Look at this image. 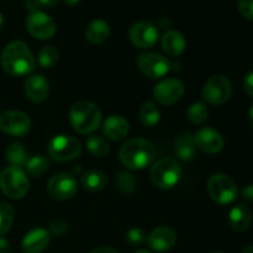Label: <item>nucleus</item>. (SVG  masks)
Segmentation results:
<instances>
[{
	"label": "nucleus",
	"instance_id": "nucleus-1",
	"mask_svg": "<svg viewBox=\"0 0 253 253\" xmlns=\"http://www.w3.org/2000/svg\"><path fill=\"white\" fill-rule=\"evenodd\" d=\"M1 67L10 76L21 77L34 71L36 61L24 42L12 41L7 43L2 51Z\"/></svg>",
	"mask_w": 253,
	"mask_h": 253
},
{
	"label": "nucleus",
	"instance_id": "nucleus-45",
	"mask_svg": "<svg viewBox=\"0 0 253 253\" xmlns=\"http://www.w3.org/2000/svg\"><path fill=\"white\" fill-rule=\"evenodd\" d=\"M2 25H4V16H2L1 14H0V29L2 27Z\"/></svg>",
	"mask_w": 253,
	"mask_h": 253
},
{
	"label": "nucleus",
	"instance_id": "nucleus-39",
	"mask_svg": "<svg viewBox=\"0 0 253 253\" xmlns=\"http://www.w3.org/2000/svg\"><path fill=\"white\" fill-rule=\"evenodd\" d=\"M25 4H26V7L30 10V12L40 11V9H41L37 0H26V1H25Z\"/></svg>",
	"mask_w": 253,
	"mask_h": 253
},
{
	"label": "nucleus",
	"instance_id": "nucleus-29",
	"mask_svg": "<svg viewBox=\"0 0 253 253\" xmlns=\"http://www.w3.org/2000/svg\"><path fill=\"white\" fill-rule=\"evenodd\" d=\"M58 49L53 46H46L39 52L37 61H39L40 67H42V68H51V67H53L58 62Z\"/></svg>",
	"mask_w": 253,
	"mask_h": 253
},
{
	"label": "nucleus",
	"instance_id": "nucleus-30",
	"mask_svg": "<svg viewBox=\"0 0 253 253\" xmlns=\"http://www.w3.org/2000/svg\"><path fill=\"white\" fill-rule=\"evenodd\" d=\"M86 147L91 155L104 157L109 152V143L101 136H91L86 140Z\"/></svg>",
	"mask_w": 253,
	"mask_h": 253
},
{
	"label": "nucleus",
	"instance_id": "nucleus-15",
	"mask_svg": "<svg viewBox=\"0 0 253 253\" xmlns=\"http://www.w3.org/2000/svg\"><path fill=\"white\" fill-rule=\"evenodd\" d=\"M195 145L199 150L204 151L205 153H219L224 148V138L221 133L211 127H202L197 131L194 135Z\"/></svg>",
	"mask_w": 253,
	"mask_h": 253
},
{
	"label": "nucleus",
	"instance_id": "nucleus-5",
	"mask_svg": "<svg viewBox=\"0 0 253 253\" xmlns=\"http://www.w3.org/2000/svg\"><path fill=\"white\" fill-rule=\"evenodd\" d=\"M29 179L21 168L7 167L0 175V188L10 199H20L29 192Z\"/></svg>",
	"mask_w": 253,
	"mask_h": 253
},
{
	"label": "nucleus",
	"instance_id": "nucleus-33",
	"mask_svg": "<svg viewBox=\"0 0 253 253\" xmlns=\"http://www.w3.org/2000/svg\"><path fill=\"white\" fill-rule=\"evenodd\" d=\"M146 234L140 227H132L126 232V240L131 245H141L146 241Z\"/></svg>",
	"mask_w": 253,
	"mask_h": 253
},
{
	"label": "nucleus",
	"instance_id": "nucleus-41",
	"mask_svg": "<svg viewBox=\"0 0 253 253\" xmlns=\"http://www.w3.org/2000/svg\"><path fill=\"white\" fill-rule=\"evenodd\" d=\"M90 253H119V252H116L114 249H110V247H98V249L93 250Z\"/></svg>",
	"mask_w": 253,
	"mask_h": 253
},
{
	"label": "nucleus",
	"instance_id": "nucleus-16",
	"mask_svg": "<svg viewBox=\"0 0 253 253\" xmlns=\"http://www.w3.org/2000/svg\"><path fill=\"white\" fill-rule=\"evenodd\" d=\"M177 241V234L168 226H160L153 230L147 237V244L156 252H166L172 249Z\"/></svg>",
	"mask_w": 253,
	"mask_h": 253
},
{
	"label": "nucleus",
	"instance_id": "nucleus-24",
	"mask_svg": "<svg viewBox=\"0 0 253 253\" xmlns=\"http://www.w3.org/2000/svg\"><path fill=\"white\" fill-rule=\"evenodd\" d=\"M6 160L12 167L21 168V169L22 167H26L29 158H27V152L24 145L20 142L10 143L6 148Z\"/></svg>",
	"mask_w": 253,
	"mask_h": 253
},
{
	"label": "nucleus",
	"instance_id": "nucleus-23",
	"mask_svg": "<svg viewBox=\"0 0 253 253\" xmlns=\"http://www.w3.org/2000/svg\"><path fill=\"white\" fill-rule=\"evenodd\" d=\"M110 27L106 21L101 19L93 20L85 30V39L91 44H100L108 40Z\"/></svg>",
	"mask_w": 253,
	"mask_h": 253
},
{
	"label": "nucleus",
	"instance_id": "nucleus-31",
	"mask_svg": "<svg viewBox=\"0 0 253 253\" xmlns=\"http://www.w3.org/2000/svg\"><path fill=\"white\" fill-rule=\"evenodd\" d=\"M188 120L194 125H200L208 119V108L203 103H195L188 109Z\"/></svg>",
	"mask_w": 253,
	"mask_h": 253
},
{
	"label": "nucleus",
	"instance_id": "nucleus-21",
	"mask_svg": "<svg viewBox=\"0 0 253 253\" xmlns=\"http://www.w3.org/2000/svg\"><path fill=\"white\" fill-rule=\"evenodd\" d=\"M187 42L182 34L178 31H167L162 37V48L168 56L177 57L184 52Z\"/></svg>",
	"mask_w": 253,
	"mask_h": 253
},
{
	"label": "nucleus",
	"instance_id": "nucleus-2",
	"mask_svg": "<svg viewBox=\"0 0 253 253\" xmlns=\"http://www.w3.org/2000/svg\"><path fill=\"white\" fill-rule=\"evenodd\" d=\"M120 160L130 169H143L156 158V148L145 138H131L120 148Z\"/></svg>",
	"mask_w": 253,
	"mask_h": 253
},
{
	"label": "nucleus",
	"instance_id": "nucleus-43",
	"mask_svg": "<svg viewBox=\"0 0 253 253\" xmlns=\"http://www.w3.org/2000/svg\"><path fill=\"white\" fill-rule=\"evenodd\" d=\"M242 253H253V246H249L242 251Z\"/></svg>",
	"mask_w": 253,
	"mask_h": 253
},
{
	"label": "nucleus",
	"instance_id": "nucleus-34",
	"mask_svg": "<svg viewBox=\"0 0 253 253\" xmlns=\"http://www.w3.org/2000/svg\"><path fill=\"white\" fill-rule=\"evenodd\" d=\"M237 9L245 19L253 21V0H239Z\"/></svg>",
	"mask_w": 253,
	"mask_h": 253
},
{
	"label": "nucleus",
	"instance_id": "nucleus-4",
	"mask_svg": "<svg viewBox=\"0 0 253 253\" xmlns=\"http://www.w3.org/2000/svg\"><path fill=\"white\" fill-rule=\"evenodd\" d=\"M151 180L160 189H170L182 175L179 163L173 158H161L151 168Z\"/></svg>",
	"mask_w": 253,
	"mask_h": 253
},
{
	"label": "nucleus",
	"instance_id": "nucleus-25",
	"mask_svg": "<svg viewBox=\"0 0 253 253\" xmlns=\"http://www.w3.org/2000/svg\"><path fill=\"white\" fill-rule=\"evenodd\" d=\"M161 111L153 101H146L140 109V120L146 127H153L160 123Z\"/></svg>",
	"mask_w": 253,
	"mask_h": 253
},
{
	"label": "nucleus",
	"instance_id": "nucleus-36",
	"mask_svg": "<svg viewBox=\"0 0 253 253\" xmlns=\"http://www.w3.org/2000/svg\"><path fill=\"white\" fill-rule=\"evenodd\" d=\"M244 86L246 93L253 98V72H251V73H249L246 76V78H245L244 81Z\"/></svg>",
	"mask_w": 253,
	"mask_h": 253
},
{
	"label": "nucleus",
	"instance_id": "nucleus-44",
	"mask_svg": "<svg viewBox=\"0 0 253 253\" xmlns=\"http://www.w3.org/2000/svg\"><path fill=\"white\" fill-rule=\"evenodd\" d=\"M249 116H250V120H251V123L253 124V105L251 106V109H250Z\"/></svg>",
	"mask_w": 253,
	"mask_h": 253
},
{
	"label": "nucleus",
	"instance_id": "nucleus-11",
	"mask_svg": "<svg viewBox=\"0 0 253 253\" xmlns=\"http://www.w3.org/2000/svg\"><path fill=\"white\" fill-rule=\"evenodd\" d=\"M31 130V120L21 111H4L0 114V131L11 136H25Z\"/></svg>",
	"mask_w": 253,
	"mask_h": 253
},
{
	"label": "nucleus",
	"instance_id": "nucleus-35",
	"mask_svg": "<svg viewBox=\"0 0 253 253\" xmlns=\"http://www.w3.org/2000/svg\"><path fill=\"white\" fill-rule=\"evenodd\" d=\"M67 230H68V225H67V222L62 221V220H54L49 225V232L53 236H63Z\"/></svg>",
	"mask_w": 253,
	"mask_h": 253
},
{
	"label": "nucleus",
	"instance_id": "nucleus-6",
	"mask_svg": "<svg viewBox=\"0 0 253 253\" xmlns=\"http://www.w3.org/2000/svg\"><path fill=\"white\" fill-rule=\"evenodd\" d=\"M208 192L216 204L227 205L237 198V185L229 175L216 173L208 182Z\"/></svg>",
	"mask_w": 253,
	"mask_h": 253
},
{
	"label": "nucleus",
	"instance_id": "nucleus-18",
	"mask_svg": "<svg viewBox=\"0 0 253 253\" xmlns=\"http://www.w3.org/2000/svg\"><path fill=\"white\" fill-rule=\"evenodd\" d=\"M49 232L42 227H36L27 232L22 240V251L25 253H41L48 247Z\"/></svg>",
	"mask_w": 253,
	"mask_h": 253
},
{
	"label": "nucleus",
	"instance_id": "nucleus-37",
	"mask_svg": "<svg viewBox=\"0 0 253 253\" xmlns=\"http://www.w3.org/2000/svg\"><path fill=\"white\" fill-rule=\"evenodd\" d=\"M241 195L245 200L253 203V184H249L241 190Z\"/></svg>",
	"mask_w": 253,
	"mask_h": 253
},
{
	"label": "nucleus",
	"instance_id": "nucleus-8",
	"mask_svg": "<svg viewBox=\"0 0 253 253\" xmlns=\"http://www.w3.org/2000/svg\"><path fill=\"white\" fill-rule=\"evenodd\" d=\"M232 94V85L224 76H214L205 83L202 96L208 104L222 105L226 103Z\"/></svg>",
	"mask_w": 253,
	"mask_h": 253
},
{
	"label": "nucleus",
	"instance_id": "nucleus-42",
	"mask_svg": "<svg viewBox=\"0 0 253 253\" xmlns=\"http://www.w3.org/2000/svg\"><path fill=\"white\" fill-rule=\"evenodd\" d=\"M63 1H64V4L68 5V6H74V5L79 4V1H81V0H63Z\"/></svg>",
	"mask_w": 253,
	"mask_h": 253
},
{
	"label": "nucleus",
	"instance_id": "nucleus-19",
	"mask_svg": "<svg viewBox=\"0 0 253 253\" xmlns=\"http://www.w3.org/2000/svg\"><path fill=\"white\" fill-rule=\"evenodd\" d=\"M103 132L109 140L120 141L128 133V123L120 115H111L104 121Z\"/></svg>",
	"mask_w": 253,
	"mask_h": 253
},
{
	"label": "nucleus",
	"instance_id": "nucleus-12",
	"mask_svg": "<svg viewBox=\"0 0 253 253\" xmlns=\"http://www.w3.org/2000/svg\"><path fill=\"white\" fill-rule=\"evenodd\" d=\"M185 86L177 78H168L160 82L153 89V96L163 105H172L179 101L184 95Z\"/></svg>",
	"mask_w": 253,
	"mask_h": 253
},
{
	"label": "nucleus",
	"instance_id": "nucleus-3",
	"mask_svg": "<svg viewBox=\"0 0 253 253\" xmlns=\"http://www.w3.org/2000/svg\"><path fill=\"white\" fill-rule=\"evenodd\" d=\"M69 120L77 132L88 135L98 130L101 124V111L95 104L82 100L69 110Z\"/></svg>",
	"mask_w": 253,
	"mask_h": 253
},
{
	"label": "nucleus",
	"instance_id": "nucleus-28",
	"mask_svg": "<svg viewBox=\"0 0 253 253\" xmlns=\"http://www.w3.org/2000/svg\"><path fill=\"white\" fill-rule=\"evenodd\" d=\"M15 210L9 203H0V236L6 234L12 226Z\"/></svg>",
	"mask_w": 253,
	"mask_h": 253
},
{
	"label": "nucleus",
	"instance_id": "nucleus-22",
	"mask_svg": "<svg viewBox=\"0 0 253 253\" xmlns=\"http://www.w3.org/2000/svg\"><path fill=\"white\" fill-rule=\"evenodd\" d=\"M197 148L194 135H192L190 132H183L175 140V155L183 161L193 160L197 156Z\"/></svg>",
	"mask_w": 253,
	"mask_h": 253
},
{
	"label": "nucleus",
	"instance_id": "nucleus-20",
	"mask_svg": "<svg viewBox=\"0 0 253 253\" xmlns=\"http://www.w3.org/2000/svg\"><path fill=\"white\" fill-rule=\"evenodd\" d=\"M229 222L231 229L236 232L246 231L252 224V210L245 204L236 205L230 211Z\"/></svg>",
	"mask_w": 253,
	"mask_h": 253
},
{
	"label": "nucleus",
	"instance_id": "nucleus-17",
	"mask_svg": "<svg viewBox=\"0 0 253 253\" xmlns=\"http://www.w3.org/2000/svg\"><path fill=\"white\" fill-rule=\"evenodd\" d=\"M25 94L34 103H42L49 93V83L42 74L30 76L25 82Z\"/></svg>",
	"mask_w": 253,
	"mask_h": 253
},
{
	"label": "nucleus",
	"instance_id": "nucleus-10",
	"mask_svg": "<svg viewBox=\"0 0 253 253\" xmlns=\"http://www.w3.org/2000/svg\"><path fill=\"white\" fill-rule=\"evenodd\" d=\"M26 29L32 37L39 40H48L56 32V22L43 11L30 12L26 20Z\"/></svg>",
	"mask_w": 253,
	"mask_h": 253
},
{
	"label": "nucleus",
	"instance_id": "nucleus-14",
	"mask_svg": "<svg viewBox=\"0 0 253 253\" xmlns=\"http://www.w3.org/2000/svg\"><path fill=\"white\" fill-rule=\"evenodd\" d=\"M77 180L72 174H57L49 179L47 184V193L53 199L67 200L71 199L77 193Z\"/></svg>",
	"mask_w": 253,
	"mask_h": 253
},
{
	"label": "nucleus",
	"instance_id": "nucleus-47",
	"mask_svg": "<svg viewBox=\"0 0 253 253\" xmlns=\"http://www.w3.org/2000/svg\"><path fill=\"white\" fill-rule=\"evenodd\" d=\"M212 253H222V252H212Z\"/></svg>",
	"mask_w": 253,
	"mask_h": 253
},
{
	"label": "nucleus",
	"instance_id": "nucleus-27",
	"mask_svg": "<svg viewBox=\"0 0 253 253\" xmlns=\"http://www.w3.org/2000/svg\"><path fill=\"white\" fill-rule=\"evenodd\" d=\"M49 161L46 156H34V157L29 158L26 163V169L31 177L40 178L48 170Z\"/></svg>",
	"mask_w": 253,
	"mask_h": 253
},
{
	"label": "nucleus",
	"instance_id": "nucleus-32",
	"mask_svg": "<svg viewBox=\"0 0 253 253\" xmlns=\"http://www.w3.org/2000/svg\"><path fill=\"white\" fill-rule=\"evenodd\" d=\"M136 180L130 173L121 172L116 178V187L121 193H131L135 189Z\"/></svg>",
	"mask_w": 253,
	"mask_h": 253
},
{
	"label": "nucleus",
	"instance_id": "nucleus-26",
	"mask_svg": "<svg viewBox=\"0 0 253 253\" xmlns=\"http://www.w3.org/2000/svg\"><path fill=\"white\" fill-rule=\"evenodd\" d=\"M82 185L91 192H98L106 185V177L100 170L91 169L82 177Z\"/></svg>",
	"mask_w": 253,
	"mask_h": 253
},
{
	"label": "nucleus",
	"instance_id": "nucleus-9",
	"mask_svg": "<svg viewBox=\"0 0 253 253\" xmlns=\"http://www.w3.org/2000/svg\"><path fill=\"white\" fill-rule=\"evenodd\" d=\"M137 67L148 78L160 79L169 72L170 62L162 54L156 52H146L138 56Z\"/></svg>",
	"mask_w": 253,
	"mask_h": 253
},
{
	"label": "nucleus",
	"instance_id": "nucleus-7",
	"mask_svg": "<svg viewBox=\"0 0 253 253\" xmlns=\"http://www.w3.org/2000/svg\"><path fill=\"white\" fill-rule=\"evenodd\" d=\"M47 151L52 160L58 162H68L76 160L81 155L82 147L77 138L68 135H58L49 141Z\"/></svg>",
	"mask_w": 253,
	"mask_h": 253
},
{
	"label": "nucleus",
	"instance_id": "nucleus-46",
	"mask_svg": "<svg viewBox=\"0 0 253 253\" xmlns=\"http://www.w3.org/2000/svg\"><path fill=\"white\" fill-rule=\"evenodd\" d=\"M135 253H150V252L146 251V250H138V251H136Z\"/></svg>",
	"mask_w": 253,
	"mask_h": 253
},
{
	"label": "nucleus",
	"instance_id": "nucleus-13",
	"mask_svg": "<svg viewBox=\"0 0 253 253\" xmlns=\"http://www.w3.org/2000/svg\"><path fill=\"white\" fill-rule=\"evenodd\" d=\"M131 42L138 48H151L158 41V30L148 21H138L128 31Z\"/></svg>",
	"mask_w": 253,
	"mask_h": 253
},
{
	"label": "nucleus",
	"instance_id": "nucleus-38",
	"mask_svg": "<svg viewBox=\"0 0 253 253\" xmlns=\"http://www.w3.org/2000/svg\"><path fill=\"white\" fill-rule=\"evenodd\" d=\"M11 252V246L9 241L5 237L0 236V253H10Z\"/></svg>",
	"mask_w": 253,
	"mask_h": 253
},
{
	"label": "nucleus",
	"instance_id": "nucleus-40",
	"mask_svg": "<svg viewBox=\"0 0 253 253\" xmlns=\"http://www.w3.org/2000/svg\"><path fill=\"white\" fill-rule=\"evenodd\" d=\"M40 4V7H52L57 5L58 0H37Z\"/></svg>",
	"mask_w": 253,
	"mask_h": 253
}]
</instances>
